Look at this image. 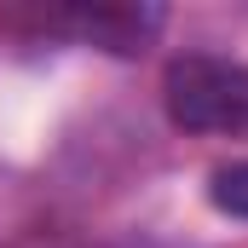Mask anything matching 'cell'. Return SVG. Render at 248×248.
<instances>
[{
	"label": "cell",
	"instance_id": "obj_1",
	"mask_svg": "<svg viewBox=\"0 0 248 248\" xmlns=\"http://www.w3.org/2000/svg\"><path fill=\"white\" fill-rule=\"evenodd\" d=\"M168 122L185 133H248V63L219 52H185L162 75Z\"/></svg>",
	"mask_w": 248,
	"mask_h": 248
},
{
	"label": "cell",
	"instance_id": "obj_2",
	"mask_svg": "<svg viewBox=\"0 0 248 248\" xmlns=\"http://www.w3.org/2000/svg\"><path fill=\"white\" fill-rule=\"evenodd\" d=\"M208 202L231 219H248V162H231L208 179Z\"/></svg>",
	"mask_w": 248,
	"mask_h": 248
}]
</instances>
